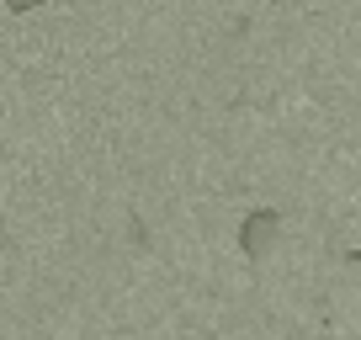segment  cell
Returning <instances> with one entry per match:
<instances>
[{
	"label": "cell",
	"mask_w": 361,
	"mask_h": 340,
	"mask_svg": "<svg viewBox=\"0 0 361 340\" xmlns=\"http://www.w3.org/2000/svg\"><path fill=\"white\" fill-rule=\"evenodd\" d=\"M276 239H282V213H276V207H255V213L239 218V255L266 261Z\"/></svg>",
	"instance_id": "cell-1"
},
{
	"label": "cell",
	"mask_w": 361,
	"mask_h": 340,
	"mask_svg": "<svg viewBox=\"0 0 361 340\" xmlns=\"http://www.w3.org/2000/svg\"><path fill=\"white\" fill-rule=\"evenodd\" d=\"M6 6H11V11H37L43 0H6Z\"/></svg>",
	"instance_id": "cell-2"
},
{
	"label": "cell",
	"mask_w": 361,
	"mask_h": 340,
	"mask_svg": "<svg viewBox=\"0 0 361 340\" xmlns=\"http://www.w3.org/2000/svg\"><path fill=\"white\" fill-rule=\"evenodd\" d=\"M345 261H356V266H361V250H345Z\"/></svg>",
	"instance_id": "cell-3"
},
{
	"label": "cell",
	"mask_w": 361,
	"mask_h": 340,
	"mask_svg": "<svg viewBox=\"0 0 361 340\" xmlns=\"http://www.w3.org/2000/svg\"><path fill=\"white\" fill-rule=\"evenodd\" d=\"M276 6H308V0H276Z\"/></svg>",
	"instance_id": "cell-4"
}]
</instances>
